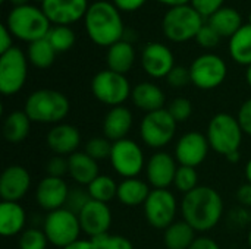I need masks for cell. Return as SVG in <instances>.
I'll list each match as a JSON object with an SVG mask.
<instances>
[{
	"mask_svg": "<svg viewBox=\"0 0 251 249\" xmlns=\"http://www.w3.org/2000/svg\"><path fill=\"white\" fill-rule=\"evenodd\" d=\"M144 213L147 222L156 229H168L175 223L176 200L168 189H153L144 203Z\"/></svg>",
	"mask_w": 251,
	"mask_h": 249,
	"instance_id": "obj_12",
	"label": "cell"
},
{
	"mask_svg": "<svg viewBox=\"0 0 251 249\" xmlns=\"http://www.w3.org/2000/svg\"><path fill=\"white\" fill-rule=\"evenodd\" d=\"M165 245L168 249H190L196 241V230L185 222H175L165 230Z\"/></svg>",
	"mask_w": 251,
	"mask_h": 249,
	"instance_id": "obj_29",
	"label": "cell"
},
{
	"mask_svg": "<svg viewBox=\"0 0 251 249\" xmlns=\"http://www.w3.org/2000/svg\"><path fill=\"white\" fill-rule=\"evenodd\" d=\"M71 104L66 95L54 90L34 91L25 103V113L31 122L57 123L69 113Z\"/></svg>",
	"mask_w": 251,
	"mask_h": 249,
	"instance_id": "obj_4",
	"label": "cell"
},
{
	"mask_svg": "<svg viewBox=\"0 0 251 249\" xmlns=\"http://www.w3.org/2000/svg\"><path fill=\"white\" fill-rule=\"evenodd\" d=\"M41 9L50 22L56 25H69L85 16L88 10L87 0H44Z\"/></svg>",
	"mask_w": 251,
	"mask_h": 249,
	"instance_id": "obj_14",
	"label": "cell"
},
{
	"mask_svg": "<svg viewBox=\"0 0 251 249\" xmlns=\"http://www.w3.org/2000/svg\"><path fill=\"white\" fill-rule=\"evenodd\" d=\"M43 230L51 245L63 249L79 239L81 225L76 214L59 208L47 214Z\"/></svg>",
	"mask_w": 251,
	"mask_h": 249,
	"instance_id": "obj_7",
	"label": "cell"
},
{
	"mask_svg": "<svg viewBox=\"0 0 251 249\" xmlns=\"http://www.w3.org/2000/svg\"><path fill=\"white\" fill-rule=\"evenodd\" d=\"M191 82L200 90L219 87L226 78V63L216 54H201L190 66Z\"/></svg>",
	"mask_w": 251,
	"mask_h": 249,
	"instance_id": "obj_11",
	"label": "cell"
},
{
	"mask_svg": "<svg viewBox=\"0 0 251 249\" xmlns=\"http://www.w3.org/2000/svg\"><path fill=\"white\" fill-rule=\"evenodd\" d=\"M144 3H146V0H113V4L119 10H125V12L138 10Z\"/></svg>",
	"mask_w": 251,
	"mask_h": 249,
	"instance_id": "obj_46",
	"label": "cell"
},
{
	"mask_svg": "<svg viewBox=\"0 0 251 249\" xmlns=\"http://www.w3.org/2000/svg\"><path fill=\"white\" fill-rule=\"evenodd\" d=\"M68 194H69V188L62 178L47 176L38 183L35 198L43 210L51 213L54 210L65 207Z\"/></svg>",
	"mask_w": 251,
	"mask_h": 249,
	"instance_id": "obj_18",
	"label": "cell"
},
{
	"mask_svg": "<svg viewBox=\"0 0 251 249\" xmlns=\"http://www.w3.org/2000/svg\"><path fill=\"white\" fill-rule=\"evenodd\" d=\"M35 1H41V3H43V1H44V0H35Z\"/></svg>",
	"mask_w": 251,
	"mask_h": 249,
	"instance_id": "obj_56",
	"label": "cell"
},
{
	"mask_svg": "<svg viewBox=\"0 0 251 249\" xmlns=\"http://www.w3.org/2000/svg\"><path fill=\"white\" fill-rule=\"evenodd\" d=\"M141 65L150 76L165 78L174 69L175 62L169 47L162 43H150L143 50Z\"/></svg>",
	"mask_w": 251,
	"mask_h": 249,
	"instance_id": "obj_17",
	"label": "cell"
},
{
	"mask_svg": "<svg viewBox=\"0 0 251 249\" xmlns=\"http://www.w3.org/2000/svg\"><path fill=\"white\" fill-rule=\"evenodd\" d=\"M249 245H250V248H251V230H250V233H249Z\"/></svg>",
	"mask_w": 251,
	"mask_h": 249,
	"instance_id": "obj_55",
	"label": "cell"
},
{
	"mask_svg": "<svg viewBox=\"0 0 251 249\" xmlns=\"http://www.w3.org/2000/svg\"><path fill=\"white\" fill-rule=\"evenodd\" d=\"M46 38L53 45L56 53H62V51L69 50L75 43V34L66 25H56V26L50 28Z\"/></svg>",
	"mask_w": 251,
	"mask_h": 249,
	"instance_id": "obj_34",
	"label": "cell"
},
{
	"mask_svg": "<svg viewBox=\"0 0 251 249\" xmlns=\"http://www.w3.org/2000/svg\"><path fill=\"white\" fill-rule=\"evenodd\" d=\"M46 172L51 178H62L68 172V160H65L62 156L50 158L46 164Z\"/></svg>",
	"mask_w": 251,
	"mask_h": 249,
	"instance_id": "obj_44",
	"label": "cell"
},
{
	"mask_svg": "<svg viewBox=\"0 0 251 249\" xmlns=\"http://www.w3.org/2000/svg\"><path fill=\"white\" fill-rule=\"evenodd\" d=\"M181 211L184 220L194 230L207 232L219 223L224 213V201L210 186H197L185 194Z\"/></svg>",
	"mask_w": 251,
	"mask_h": 249,
	"instance_id": "obj_1",
	"label": "cell"
},
{
	"mask_svg": "<svg viewBox=\"0 0 251 249\" xmlns=\"http://www.w3.org/2000/svg\"><path fill=\"white\" fill-rule=\"evenodd\" d=\"M190 249H221L219 245L210 238H197Z\"/></svg>",
	"mask_w": 251,
	"mask_h": 249,
	"instance_id": "obj_49",
	"label": "cell"
},
{
	"mask_svg": "<svg viewBox=\"0 0 251 249\" xmlns=\"http://www.w3.org/2000/svg\"><path fill=\"white\" fill-rule=\"evenodd\" d=\"M29 126H31V119L26 116L25 112H12L4 119L3 135L9 142L18 144L28 136Z\"/></svg>",
	"mask_w": 251,
	"mask_h": 249,
	"instance_id": "obj_31",
	"label": "cell"
},
{
	"mask_svg": "<svg viewBox=\"0 0 251 249\" xmlns=\"http://www.w3.org/2000/svg\"><path fill=\"white\" fill-rule=\"evenodd\" d=\"M93 198H91L88 191H85L82 188H72V189H69V194H68V198H66V203H65L63 208H66L71 213L79 216V213L84 210V207Z\"/></svg>",
	"mask_w": 251,
	"mask_h": 249,
	"instance_id": "obj_36",
	"label": "cell"
},
{
	"mask_svg": "<svg viewBox=\"0 0 251 249\" xmlns=\"http://www.w3.org/2000/svg\"><path fill=\"white\" fill-rule=\"evenodd\" d=\"M12 47H13L12 45V34L6 25H1L0 26V54L6 53Z\"/></svg>",
	"mask_w": 251,
	"mask_h": 249,
	"instance_id": "obj_47",
	"label": "cell"
},
{
	"mask_svg": "<svg viewBox=\"0 0 251 249\" xmlns=\"http://www.w3.org/2000/svg\"><path fill=\"white\" fill-rule=\"evenodd\" d=\"M229 54L240 65H251V25H243L229 38Z\"/></svg>",
	"mask_w": 251,
	"mask_h": 249,
	"instance_id": "obj_30",
	"label": "cell"
},
{
	"mask_svg": "<svg viewBox=\"0 0 251 249\" xmlns=\"http://www.w3.org/2000/svg\"><path fill=\"white\" fill-rule=\"evenodd\" d=\"M26 79V59L21 48L12 47L0 54V91L13 95L21 91Z\"/></svg>",
	"mask_w": 251,
	"mask_h": 249,
	"instance_id": "obj_10",
	"label": "cell"
},
{
	"mask_svg": "<svg viewBox=\"0 0 251 249\" xmlns=\"http://www.w3.org/2000/svg\"><path fill=\"white\" fill-rule=\"evenodd\" d=\"M246 78H247V82H249V85H250V87H251V65H249V66H247Z\"/></svg>",
	"mask_w": 251,
	"mask_h": 249,
	"instance_id": "obj_53",
	"label": "cell"
},
{
	"mask_svg": "<svg viewBox=\"0 0 251 249\" xmlns=\"http://www.w3.org/2000/svg\"><path fill=\"white\" fill-rule=\"evenodd\" d=\"M91 91L99 101L113 107L121 106L132 92L129 88V81L125 75L110 69L101 70L93 78Z\"/></svg>",
	"mask_w": 251,
	"mask_h": 249,
	"instance_id": "obj_8",
	"label": "cell"
},
{
	"mask_svg": "<svg viewBox=\"0 0 251 249\" xmlns=\"http://www.w3.org/2000/svg\"><path fill=\"white\" fill-rule=\"evenodd\" d=\"M87 191L90 192L91 198L100 203H109L118 195V185L110 176L99 175L88 186Z\"/></svg>",
	"mask_w": 251,
	"mask_h": 249,
	"instance_id": "obj_33",
	"label": "cell"
},
{
	"mask_svg": "<svg viewBox=\"0 0 251 249\" xmlns=\"http://www.w3.org/2000/svg\"><path fill=\"white\" fill-rule=\"evenodd\" d=\"M131 97H132L134 104L138 109H141V110H144L147 113L162 110L163 106H165V94H163V91L157 85H154L151 82L138 84L132 90Z\"/></svg>",
	"mask_w": 251,
	"mask_h": 249,
	"instance_id": "obj_24",
	"label": "cell"
},
{
	"mask_svg": "<svg viewBox=\"0 0 251 249\" xmlns=\"http://www.w3.org/2000/svg\"><path fill=\"white\" fill-rule=\"evenodd\" d=\"M207 141L216 153L225 157L238 153L243 141V129L238 119L228 113L216 114L209 123Z\"/></svg>",
	"mask_w": 251,
	"mask_h": 249,
	"instance_id": "obj_6",
	"label": "cell"
},
{
	"mask_svg": "<svg viewBox=\"0 0 251 249\" xmlns=\"http://www.w3.org/2000/svg\"><path fill=\"white\" fill-rule=\"evenodd\" d=\"M176 164L166 153H156L147 163V179L154 189H166L175 181Z\"/></svg>",
	"mask_w": 251,
	"mask_h": 249,
	"instance_id": "obj_20",
	"label": "cell"
},
{
	"mask_svg": "<svg viewBox=\"0 0 251 249\" xmlns=\"http://www.w3.org/2000/svg\"><path fill=\"white\" fill-rule=\"evenodd\" d=\"M29 186V173L22 166H9L3 170L0 178V197L3 198V201L16 203L28 192Z\"/></svg>",
	"mask_w": 251,
	"mask_h": 249,
	"instance_id": "obj_19",
	"label": "cell"
},
{
	"mask_svg": "<svg viewBox=\"0 0 251 249\" xmlns=\"http://www.w3.org/2000/svg\"><path fill=\"white\" fill-rule=\"evenodd\" d=\"M221 35L209 25V23H204L201 26V29L199 31L197 37H196V41L204 47V48H212V47H216L221 41Z\"/></svg>",
	"mask_w": 251,
	"mask_h": 249,
	"instance_id": "obj_41",
	"label": "cell"
},
{
	"mask_svg": "<svg viewBox=\"0 0 251 249\" xmlns=\"http://www.w3.org/2000/svg\"><path fill=\"white\" fill-rule=\"evenodd\" d=\"M54 57H56V50L53 48V45L49 43L47 38H41L34 43H29L28 59L35 68L40 69L50 68L54 62Z\"/></svg>",
	"mask_w": 251,
	"mask_h": 249,
	"instance_id": "obj_32",
	"label": "cell"
},
{
	"mask_svg": "<svg viewBox=\"0 0 251 249\" xmlns=\"http://www.w3.org/2000/svg\"><path fill=\"white\" fill-rule=\"evenodd\" d=\"M168 112L171 113V116L175 119V122H185L190 116H191V112H193V107H191V101L187 100V98H175Z\"/></svg>",
	"mask_w": 251,
	"mask_h": 249,
	"instance_id": "obj_40",
	"label": "cell"
},
{
	"mask_svg": "<svg viewBox=\"0 0 251 249\" xmlns=\"http://www.w3.org/2000/svg\"><path fill=\"white\" fill-rule=\"evenodd\" d=\"M225 0H191V6L201 15V16H212L221 7H224Z\"/></svg>",
	"mask_w": 251,
	"mask_h": 249,
	"instance_id": "obj_43",
	"label": "cell"
},
{
	"mask_svg": "<svg viewBox=\"0 0 251 249\" xmlns=\"http://www.w3.org/2000/svg\"><path fill=\"white\" fill-rule=\"evenodd\" d=\"M85 29L91 41L101 47H110L121 41L125 29L119 9L109 1L99 0L88 6L84 16Z\"/></svg>",
	"mask_w": 251,
	"mask_h": 249,
	"instance_id": "obj_2",
	"label": "cell"
},
{
	"mask_svg": "<svg viewBox=\"0 0 251 249\" xmlns=\"http://www.w3.org/2000/svg\"><path fill=\"white\" fill-rule=\"evenodd\" d=\"M25 210L18 203L3 201L0 204V233L3 236H13L24 229Z\"/></svg>",
	"mask_w": 251,
	"mask_h": 249,
	"instance_id": "obj_26",
	"label": "cell"
},
{
	"mask_svg": "<svg viewBox=\"0 0 251 249\" xmlns=\"http://www.w3.org/2000/svg\"><path fill=\"white\" fill-rule=\"evenodd\" d=\"M68 172L79 185H90L99 176V166L87 153L75 151L68 157Z\"/></svg>",
	"mask_w": 251,
	"mask_h": 249,
	"instance_id": "obj_23",
	"label": "cell"
},
{
	"mask_svg": "<svg viewBox=\"0 0 251 249\" xmlns=\"http://www.w3.org/2000/svg\"><path fill=\"white\" fill-rule=\"evenodd\" d=\"M246 176H247L249 183H251V158L250 161L247 163V166H246Z\"/></svg>",
	"mask_w": 251,
	"mask_h": 249,
	"instance_id": "obj_52",
	"label": "cell"
},
{
	"mask_svg": "<svg viewBox=\"0 0 251 249\" xmlns=\"http://www.w3.org/2000/svg\"><path fill=\"white\" fill-rule=\"evenodd\" d=\"M209 141L207 136L199 134V132H188L184 136L179 138L176 148H175V157L176 161L181 166L196 167L201 164L209 153Z\"/></svg>",
	"mask_w": 251,
	"mask_h": 249,
	"instance_id": "obj_15",
	"label": "cell"
},
{
	"mask_svg": "<svg viewBox=\"0 0 251 249\" xmlns=\"http://www.w3.org/2000/svg\"><path fill=\"white\" fill-rule=\"evenodd\" d=\"M176 122L165 109L147 113L141 122V139L151 148H162L168 145L175 136Z\"/></svg>",
	"mask_w": 251,
	"mask_h": 249,
	"instance_id": "obj_9",
	"label": "cell"
},
{
	"mask_svg": "<svg viewBox=\"0 0 251 249\" xmlns=\"http://www.w3.org/2000/svg\"><path fill=\"white\" fill-rule=\"evenodd\" d=\"M250 25H251V13H250Z\"/></svg>",
	"mask_w": 251,
	"mask_h": 249,
	"instance_id": "obj_58",
	"label": "cell"
},
{
	"mask_svg": "<svg viewBox=\"0 0 251 249\" xmlns=\"http://www.w3.org/2000/svg\"><path fill=\"white\" fill-rule=\"evenodd\" d=\"M197 182H199V176H197V172L194 167H188V166H179L178 167L176 175H175V181H174V185L176 186L178 191L188 194L199 186Z\"/></svg>",
	"mask_w": 251,
	"mask_h": 249,
	"instance_id": "obj_35",
	"label": "cell"
},
{
	"mask_svg": "<svg viewBox=\"0 0 251 249\" xmlns=\"http://www.w3.org/2000/svg\"><path fill=\"white\" fill-rule=\"evenodd\" d=\"M110 163L118 175L131 179L135 178L143 170L144 156L137 142L125 138L113 142Z\"/></svg>",
	"mask_w": 251,
	"mask_h": 249,
	"instance_id": "obj_13",
	"label": "cell"
},
{
	"mask_svg": "<svg viewBox=\"0 0 251 249\" xmlns=\"http://www.w3.org/2000/svg\"><path fill=\"white\" fill-rule=\"evenodd\" d=\"M10 3H13L15 6H22V4H26L28 0H9Z\"/></svg>",
	"mask_w": 251,
	"mask_h": 249,
	"instance_id": "obj_54",
	"label": "cell"
},
{
	"mask_svg": "<svg viewBox=\"0 0 251 249\" xmlns=\"http://www.w3.org/2000/svg\"><path fill=\"white\" fill-rule=\"evenodd\" d=\"M209 25L221 37H232L241 26V15L234 7H221L209 18Z\"/></svg>",
	"mask_w": 251,
	"mask_h": 249,
	"instance_id": "obj_27",
	"label": "cell"
},
{
	"mask_svg": "<svg viewBox=\"0 0 251 249\" xmlns=\"http://www.w3.org/2000/svg\"><path fill=\"white\" fill-rule=\"evenodd\" d=\"M47 236L44 230L28 229L22 232L19 238V249H46L47 248Z\"/></svg>",
	"mask_w": 251,
	"mask_h": 249,
	"instance_id": "obj_38",
	"label": "cell"
},
{
	"mask_svg": "<svg viewBox=\"0 0 251 249\" xmlns=\"http://www.w3.org/2000/svg\"><path fill=\"white\" fill-rule=\"evenodd\" d=\"M0 1H1V3H4V1H6V0H0Z\"/></svg>",
	"mask_w": 251,
	"mask_h": 249,
	"instance_id": "obj_57",
	"label": "cell"
},
{
	"mask_svg": "<svg viewBox=\"0 0 251 249\" xmlns=\"http://www.w3.org/2000/svg\"><path fill=\"white\" fill-rule=\"evenodd\" d=\"M237 198H238L240 204H243L246 207H251V183H246L238 189Z\"/></svg>",
	"mask_w": 251,
	"mask_h": 249,
	"instance_id": "obj_48",
	"label": "cell"
},
{
	"mask_svg": "<svg viewBox=\"0 0 251 249\" xmlns=\"http://www.w3.org/2000/svg\"><path fill=\"white\" fill-rule=\"evenodd\" d=\"M112 147H113V144H110V141L107 138H91L85 144L84 153H87L96 161L104 160V158H110Z\"/></svg>",
	"mask_w": 251,
	"mask_h": 249,
	"instance_id": "obj_37",
	"label": "cell"
},
{
	"mask_svg": "<svg viewBox=\"0 0 251 249\" xmlns=\"http://www.w3.org/2000/svg\"><path fill=\"white\" fill-rule=\"evenodd\" d=\"M6 26L16 38L34 43L47 37L50 31V21L43 9L31 4H22L15 6L9 12Z\"/></svg>",
	"mask_w": 251,
	"mask_h": 249,
	"instance_id": "obj_3",
	"label": "cell"
},
{
	"mask_svg": "<svg viewBox=\"0 0 251 249\" xmlns=\"http://www.w3.org/2000/svg\"><path fill=\"white\" fill-rule=\"evenodd\" d=\"M166 79H168V82H169L171 87H174V88H182L188 82H191L190 69H187L184 66H174V69L169 72V75L166 76Z\"/></svg>",
	"mask_w": 251,
	"mask_h": 249,
	"instance_id": "obj_42",
	"label": "cell"
},
{
	"mask_svg": "<svg viewBox=\"0 0 251 249\" xmlns=\"http://www.w3.org/2000/svg\"><path fill=\"white\" fill-rule=\"evenodd\" d=\"M150 189L146 182L131 178L125 179L118 185V200L128 207H135L140 204H144L150 195Z\"/></svg>",
	"mask_w": 251,
	"mask_h": 249,
	"instance_id": "obj_28",
	"label": "cell"
},
{
	"mask_svg": "<svg viewBox=\"0 0 251 249\" xmlns=\"http://www.w3.org/2000/svg\"><path fill=\"white\" fill-rule=\"evenodd\" d=\"M79 142H81V134L72 125H66V123L56 125L47 134V145L57 156L74 154Z\"/></svg>",
	"mask_w": 251,
	"mask_h": 249,
	"instance_id": "obj_21",
	"label": "cell"
},
{
	"mask_svg": "<svg viewBox=\"0 0 251 249\" xmlns=\"http://www.w3.org/2000/svg\"><path fill=\"white\" fill-rule=\"evenodd\" d=\"M160 3H165V4H169V6H181V4H188V1L191 0H157Z\"/></svg>",
	"mask_w": 251,
	"mask_h": 249,
	"instance_id": "obj_51",
	"label": "cell"
},
{
	"mask_svg": "<svg viewBox=\"0 0 251 249\" xmlns=\"http://www.w3.org/2000/svg\"><path fill=\"white\" fill-rule=\"evenodd\" d=\"M106 60L110 70L125 75L132 68L135 60V51L132 44L126 40L115 43L113 45L109 47Z\"/></svg>",
	"mask_w": 251,
	"mask_h": 249,
	"instance_id": "obj_25",
	"label": "cell"
},
{
	"mask_svg": "<svg viewBox=\"0 0 251 249\" xmlns=\"http://www.w3.org/2000/svg\"><path fill=\"white\" fill-rule=\"evenodd\" d=\"M237 119H238V122H240V125H241L243 132L247 134V135H251V98L250 100H247V101L241 106Z\"/></svg>",
	"mask_w": 251,
	"mask_h": 249,
	"instance_id": "obj_45",
	"label": "cell"
},
{
	"mask_svg": "<svg viewBox=\"0 0 251 249\" xmlns=\"http://www.w3.org/2000/svg\"><path fill=\"white\" fill-rule=\"evenodd\" d=\"M91 241L97 245L99 249H134L129 239L121 235L103 233L96 238H91Z\"/></svg>",
	"mask_w": 251,
	"mask_h": 249,
	"instance_id": "obj_39",
	"label": "cell"
},
{
	"mask_svg": "<svg viewBox=\"0 0 251 249\" xmlns=\"http://www.w3.org/2000/svg\"><path fill=\"white\" fill-rule=\"evenodd\" d=\"M63 249H99V248H97V245H96L91 239H88V241H85V239H78V241H75L74 244L68 245L66 248H63Z\"/></svg>",
	"mask_w": 251,
	"mask_h": 249,
	"instance_id": "obj_50",
	"label": "cell"
},
{
	"mask_svg": "<svg viewBox=\"0 0 251 249\" xmlns=\"http://www.w3.org/2000/svg\"><path fill=\"white\" fill-rule=\"evenodd\" d=\"M81 230L91 238L107 233L112 225V213L106 203L91 200L78 216Z\"/></svg>",
	"mask_w": 251,
	"mask_h": 249,
	"instance_id": "obj_16",
	"label": "cell"
},
{
	"mask_svg": "<svg viewBox=\"0 0 251 249\" xmlns=\"http://www.w3.org/2000/svg\"><path fill=\"white\" fill-rule=\"evenodd\" d=\"M131 126H132V114H131L129 109H126L124 106L112 107L103 120L104 138H107L109 141H113V142L125 139Z\"/></svg>",
	"mask_w": 251,
	"mask_h": 249,
	"instance_id": "obj_22",
	"label": "cell"
},
{
	"mask_svg": "<svg viewBox=\"0 0 251 249\" xmlns=\"http://www.w3.org/2000/svg\"><path fill=\"white\" fill-rule=\"evenodd\" d=\"M203 25V16L190 4L171 7L162 21L163 34L175 43L196 38Z\"/></svg>",
	"mask_w": 251,
	"mask_h": 249,
	"instance_id": "obj_5",
	"label": "cell"
}]
</instances>
